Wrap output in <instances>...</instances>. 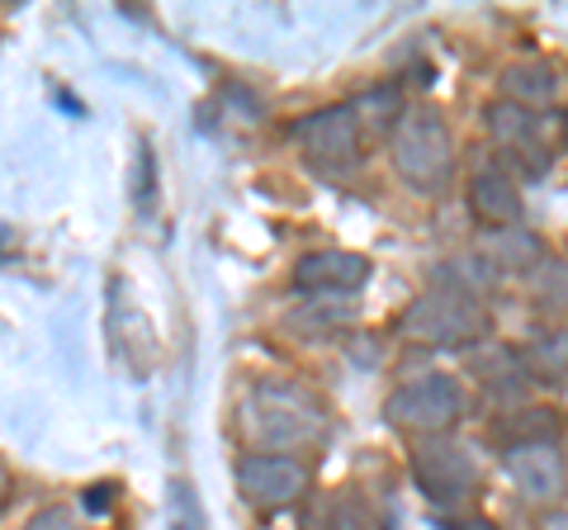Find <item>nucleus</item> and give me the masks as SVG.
I'll list each match as a JSON object with an SVG mask.
<instances>
[{
  "label": "nucleus",
  "instance_id": "obj_1",
  "mask_svg": "<svg viewBox=\"0 0 568 530\" xmlns=\"http://www.w3.org/2000/svg\"><path fill=\"white\" fill-rule=\"evenodd\" d=\"M394 171L417 194L446 190L450 171H455V143H450L446 119L432 114V110H413V114H407L394 129Z\"/></svg>",
  "mask_w": 568,
  "mask_h": 530
},
{
  "label": "nucleus",
  "instance_id": "obj_2",
  "mask_svg": "<svg viewBox=\"0 0 568 530\" xmlns=\"http://www.w3.org/2000/svg\"><path fill=\"white\" fill-rule=\"evenodd\" d=\"M484 327L488 317L478 308V298L459 285H440L436 294H422L398 323L403 337L417 346H469L484 337Z\"/></svg>",
  "mask_w": 568,
  "mask_h": 530
},
{
  "label": "nucleus",
  "instance_id": "obj_3",
  "mask_svg": "<svg viewBox=\"0 0 568 530\" xmlns=\"http://www.w3.org/2000/svg\"><path fill=\"white\" fill-rule=\"evenodd\" d=\"M388 421L403 431H450L465 412V394L450 375H422L388 398Z\"/></svg>",
  "mask_w": 568,
  "mask_h": 530
},
{
  "label": "nucleus",
  "instance_id": "obj_4",
  "mask_svg": "<svg viewBox=\"0 0 568 530\" xmlns=\"http://www.w3.org/2000/svg\"><path fill=\"white\" fill-rule=\"evenodd\" d=\"M237 483L246 502L256 507H290L308 492V465L294 455H246L237 465Z\"/></svg>",
  "mask_w": 568,
  "mask_h": 530
},
{
  "label": "nucleus",
  "instance_id": "obj_5",
  "mask_svg": "<svg viewBox=\"0 0 568 530\" xmlns=\"http://www.w3.org/2000/svg\"><path fill=\"white\" fill-rule=\"evenodd\" d=\"M507 479L530 502H555L568 488V469H564V455L549 440H517L507 450Z\"/></svg>",
  "mask_w": 568,
  "mask_h": 530
},
{
  "label": "nucleus",
  "instance_id": "obj_6",
  "mask_svg": "<svg viewBox=\"0 0 568 530\" xmlns=\"http://www.w3.org/2000/svg\"><path fill=\"white\" fill-rule=\"evenodd\" d=\"M294 143L304 147L317 166H351L361 156V119L351 110H323L294 123Z\"/></svg>",
  "mask_w": 568,
  "mask_h": 530
},
{
  "label": "nucleus",
  "instance_id": "obj_7",
  "mask_svg": "<svg viewBox=\"0 0 568 530\" xmlns=\"http://www.w3.org/2000/svg\"><path fill=\"white\" fill-rule=\"evenodd\" d=\"M413 473H417V483H422L426 498L440 502V507L459 502V498H465V492L474 488V479H478L469 450H465V446H450V440H440V446H426V450L417 455Z\"/></svg>",
  "mask_w": 568,
  "mask_h": 530
},
{
  "label": "nucleus",
  "instance_id": "obj_8",
  "mask_svg": "<svg viewBox=\"0 0 568 530\" xmlns=\"http://www.w3.org/2000/svg\"><path fill=\"white\" fill-rule=\"evenodd\" d=\"M369 279V261L355 252H313L298 261L294 285L298 289H323V294H351Z\"/></svg>",
  "mask_w": 568,
  "mask_h": 530
},
{
  "label": "nucleus",
  "instance_id": "obj_9",
  "mask_svg": "<svg viewBox=\"0 0 568 530\" xmlns=\"http://www.w3.org/2000/svg\"><path fill=\"white\" fill-rule=\"evenodd\" d=\"M469 208L474 218H484L493 227H507L521 218V194H517V181H511L507 166H484L469 181Z\"/></svg>",
  "mask_w": 568,
  "mask_h": 530
},
{
  "label": "nucleus",
  "instance_id": "obj_10",
  "mask_svg": "<svg viewBox=\"0 0 568 530\" xmlns=\"http://www.w3.org/2000/svg\"><path fill=\"white\" fill-rule=\"evenodd\" d=\"M488 123H493V137H497L503 147H517L521 156H536V162L549 152V147H545V143H549V119H536V114L526 110V104H507V100L493 104Z\"/></svg>",
  "mask_w": 568,
  "mask_h": 530
},
{
  "label": "nucleus",
  "instance_id": "obj_11",
  "mask_svg": "<svg viewBox=\"0 0 568 530\" xmlns=\"http://www.w3.org/2000/svg\"><path fill=\"white\" fill-rule=\"evenodd\" d=\"M503 81H507V95H517L521 104H545V100H555V91H559L555 72H549V67H540V62L507 67Z\"/></svg>",
  "mask_w": 568,
  "mask_h": 530
},
{
  "label": "nucleus",
  "instance_id": "obj_12",
  "mask_svg": "<svg viewBox=\"0 0 568 530\" xmlns=\"http://www.w3.org/2000/svg\"><path fill=\"white\" fill-rule=\"evenodd\" d=\"M493 261L503 265V271H536L540 261V242L530 233H503L493 242Z\"/></svg>",
  "mask_w": 568,
  "mask_h": 530
},
{
  "label": "nucleus",
  "instance_id": "obj_13",
  "mask_svg": "<svg viewBox=\"0 0 568 530\" xmlns=\"http://www.w3.org/2000/svg\"><path fill=\"white\" fill-rule=\"evenodd\" d=\"M166 530H209L204 507H200V498H194V488L185 479L171 483V526Z\"/></svg>",
  "mask_w": 568,
  "mask_h": 530
},
{
  "label": "nucleus",
  "instance_id": "obj_14",
  "mask_svg": "<svg viewBox=\"0 0 568 530\" xmlns=\"http://www.w3.org/2000/svg\"><path fill=\"white\" fill-rule=\"evenodd\" d=\"M530 360H536V369L540 375H549V379H559L564 369H568V337H545V342H536V350H530Z\"/></svg>",
  "mask_w": 568,
  "mask_h": 530
},
{
  "label": "nucleus",
  "instance_id": "obj_15",
  "mask_svg": "<svg viewBox=\"0 0 568 530\" xmlns=\"http://www.w3.org/2000/svg\"><path fill=\"white\" fill-rule=\"evenodd\" d=\"M152 200H156V166H152V152L142 147L138 152V204L152 208Z\"/></svg>",
  "mask_w": 568,
  "mask_h": 530
},
{
  "label": "nucleus",
  "instance_id": "obj_16",
  "mask_svg": "<svg viewBox=\"0 0 568 530\" xmlns=\"http://www.w3.org/2000/svg\"><path fill=\"white\" fill-rule=\"evenodd\" d=\"M24 530H77V521H71L67 507H43V511H33Z\"/></svg>",
  "mask_w": 568,
  "mask_h": 530
},
{
  "label": "nucleus",
  "instance_id": "obj_17",
  "mask_svg": "<svg viewBox=\"0 0 568 530\" xmlns=\"http://www.w3.org/2000/svg\"><path fill=\"white\" fill-rule=\"evenodd\" d=\"M436 530H497L488 517H440Z\"/></svg>",
  "mask_w": 568,
  "mask_h": 530
},
{
  "label": "nucleus",
  "instance_id": "obj_18",
  "mask_svg": "<svg viewBox=\"0 0 568 530\" xmlns=\"http://www.w3.org/2000/svg\"><path fill=\"white\" fill-rule=\"evenodd\" d=\"M110 483H104V488H85V507H91V511H110Z\"/></svg>",
  "mask_w": 568,
  "mask_h": 530
},
{
  "label": "nucleus",
  "instance_id": "obj_19",
  "mask_svg": "<svg viewBox=\"0 0 568 530\" xmlns=\"http://www.w3.org/2000/svg\"><path fill=\"white\" fill-rule=\"evenodd\" d=\"M545 530H568V511H549V521Z\"/></svg>",
  "mask_w": 568,
  "mask_h": 530
},
{
  "label": "nucleus",
  "instance_id": "obj_20",
  "mask_svg": "<svg viewBox=\"0 0 568 530\" xmlns=\"http://www.w3.org/2000/svg\"><path fill=\"white\" fill-rule=\"evenodd\" d=\"M6 488H10V479H6V465H0V502H6Z\"/></svg>",
  "mask_w": 568,
  "mask_h": 530
}]
</instances>
